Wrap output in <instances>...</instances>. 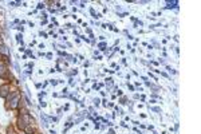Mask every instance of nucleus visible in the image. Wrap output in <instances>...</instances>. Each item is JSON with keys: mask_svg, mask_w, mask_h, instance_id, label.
<instances>
[{"mask_svg": "<svg viewBox=\"0 0 201 134\" xmlns=\"http://www.w3.org/2000/svg\"><path fill=\"white\" fill-rule=\"evenodd\" d=\"M94 103L95 105H99V99H94Z\"/></svg>", "mask_w": 201, "mask_h": 134, "instance_id": "obj_10", "label": "nucleus"}, {"mask_svg": "<svg viewBox=\"0 0 201 134\" xmlns=\"http://www.w3.org/2000/svg\"><path fill=\"white\" fill-rule=\"evenodd\" d=\"M121 103H122V105L128 103V98H122V99H121Z\"/></svg>", "mask_w": 201, "mask_h": 134, "instance_id": "obj_6", "label": "nucleus"}, {"mask_svg": "<svg viewBox=\"0 0 201 134\" xmlns=\"http://www.w3.org/2000/svg\"><path fill=\"white\" fill-rule=\"evenodd\" d=\"M0 55H3V56H8V55H9L8 47L4 46V44H1V46H0Z\"/></svg>", "mask_w": 201, "mask_h": 134, "instance_id": "obj_4", "label": "nucleus"}, {"mask_svg": "<svg viewBox=\"0 0 201 134\" xmlns=\"http://www.w3.org/2000/svg\"><path fill=\"white\" fill-rule=\"evenodd\" d=\"M1 64H3V61H0V66H1Z\"/></svg>", "mask_w": 201, "mask_h": 134, "instance_id": "obj_12", "label": "nucleus"}, {"mask_svg": "<svg viewBox=\"0 0 201 134\" xmlns=\"http://www.w3.org/2000/svg\"><path fill=\"white\" fill-rule=\"evenodd\" d=\"M23 131H24L26 134H35V133H36V131H35V128H34L32 125H28Z\"/></svg>", "mask_w": 201, "mask_h": 134, "instance_id": "obj_5", "label": "nucleus"}, {"mask_svg": "<svg viewBox=\"0 0 201 134\" xmlns=\"http://www.w3.org/2000/svg\"><path fill=\"white\" fill-rule=\"evenodd\" d=\"M153 110H154V111H157V113H160V111H161V110H160L158 107H154V109H153Z\"/></svg>", "mask_w": 201, "mask_h": 134, "instance_id": "obj_9", "label": "nucleus"}, {"mask_svg": "<svg viewBox=\"0 0 201 134\" xmlns=\"http://www.w3.org/2000/svg\"><path fill=\"white\" fill-rule=\"evenodd\" d=\"M9 93H11V86H9L8 83L0 86V97L1 98H7Z\"/></svg>", "mask_w": 201, "mask_h": 134, "instance_id": "obj_2", "label": "nucleus"}, {"mask_svg": "<svg viewBox=\"0 0 201 134\" xmlns=\"http://www.w3.org/2000/svg\"><path fill=\"white\" fill-rule=\"evenodd\" d=\"M7 76H8V67L3 63L0 66V79H6Z\"/></svg>", "mask_w": 201, "mask_h": 134, "instance_id": "obj_3", "label": "nucleus"}, {"mask_svg": "<svg viewBox=\"0 0 201 134\" xmlns=\"http://www.w3.org/2000/svg\"><path fill=\"white\" fill-rule=\"evenodd\" d=\"M0 61H1V55H0Z\"/></svg>", "mask_w": 201, "mask_h": 134, "instance_id": "obj_13", "label": "nucleus"}, {"mask_svg": "<svg viewBox=\"0 0 201 134\" xmlns=\"http://www.w3.org/2000/svg\"><path fill=\"white\" fill-rule=\"evenodd\" d=\"M1 44H3V38L0 36V46H1Z\"/></svg>", "mask_w": 201, "mask_h": 134, "instance_id": "obj_11", "label": "nucleus"}, {"mask_svg": "<svg viewBox=\"0 0 201 134\" xmlns=\"http://www.w3.org/2000/svg\"><path fill=\"white\" fill-rule=\"evenodd\" d=\"M35 123V119L28 114H21V115L18 117V128L21 129V130H24L28 125H34Z\"/></svg>", "mask_w": 201, "mask_h": 134, "instance_id": "obj_1", "label": "nucleus"}, {"mask_svg": "<svg viewBox=\"0 0 201 134\" xmlns=\"http://www.w3.org/2000/svg\"><path fill=\"white\" fill-rule=\"evenodd\" d=\"M99 47H101L102 50H103L105 47H106V43H99Z\"/></svg>", "mask_w": 201, "mask_h": 134, "instance_id": "obj_8", "label": "nucleus"}, {"mask_svg": "<svg viewBox=\"0 0 201 134\" xmlns=\"http://www.w3.org/2000/svg\"><path fill=\"white\" fill-rule=\"evenodd\" d=\"M8 134H16V133L14 131V129H12V128H8Z\"/></svg>", "mask_w": 201, "mask_h": 134, "instance_id": "obj_7", "label": "nucleus"}]
</instances>
